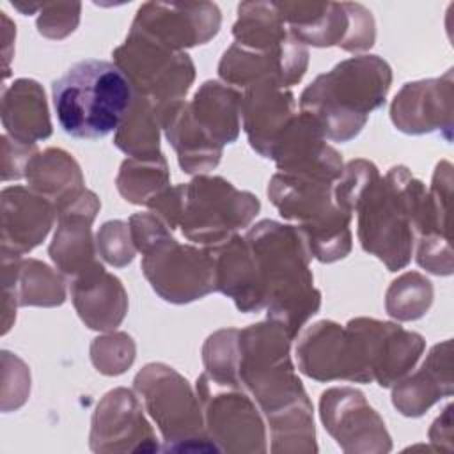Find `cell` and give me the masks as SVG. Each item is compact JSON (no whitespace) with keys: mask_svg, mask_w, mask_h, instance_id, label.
Wrapping results in <instances>:
<instances>
[{"mask_svg":"<svg viewBox=\"0 0 454 454\" xmlns=\"http://www.w3.org/2000/svg\"><path fill=\"white\" fill-rule=\"evenodd\" d=\"M168 172L163 156L129 158L122 163L117 177V188L126 200L135 204H151L167 190Z\"/></svg>","mask_w":454,"mask_h":454,"instance_id":"25","label":"cell"},{"mask_svg":"<svg viewBox=\"0 0 454 454\" xmlns=\"http://www.w3.org/2000/svg\"><path fill=\"white\" fill-rule=\"evenodd\" d=\"M135 388L144 397L149 413L163 431L165 440H197L202 438L200 410L195 395L174 369L151 364L135 378ZM206 440V438H202Z\"/></svg>","mask_w":454,"mask_h":454,"instance_id":"11","label":"cell"},{"mask_svg":"<svg viewBox=\"0 0 454 454\" xmlns=\"http://www.w3.org/2000/svg\"><path fill=\"white\" fill-rule=\"evenodd\" d=\"M142 270L153 289L167 301L186 303L215 289V261L211 250L179 245L161 234L142 250Z\"/></svg>","mask_w":454,"mask_h":454,"instance_id":"9","label":"cell"},{"mask_svg":"<svg viewBox=\"0 0 454 454\" xmlns=\"http://www.w3.org/2000/svg\"><path fill=\"white\" fill-rule=\"evenodd\" d=\"M160 112L147 98L135 94L133 105L115 135V145L133 158H158Z\"/></svg>","mask_w":454,"mask_h":454,"instance_id":"24","label":"cell"},{"mask_svg":"<svg viewBox=\"0 0 454 454\" xmlns=\"http://www.w3.org/2000/svg\"><path fill=\"white\" fill-rule=\"evenodd\" d=\"M129 229L124 222H106L98 232V250L103 259L114 266H124L133 261L135 248L129 239Z\"/></svg>","mask_w":454,"mask_h":454,"instance_id":"28","label":"cell"},{"mask_svg":"<svg viewBox=\"0 0 454 454\" xmlns=\"http://www.w3.org/2000/svg\"><path fill=\"white\" fill-rule=\"evenodd\" d=\"M71 294L80 317L92 330H112L124 317V289L101 264L76 277L71 286Z\"/></svg>","mask_w":454,"mask_h":454,"instance_id":"19","label":"cell"},{"mask_svg":"<svg viewBox=\"0 0 454 454\" xmlns=\"http://www.w3.org/2000/svg\"><path fill=\"white\" fill-rule=\"evenodd\" d=\"M177 188L176 225L197 243L220 245L243 229L259 211V200L248 192L236 190L222 177H195Z\"/></svg>","mask_w":454,"mask_h":454,"instance_id":"6","label":"cell"},{"mask_svg":"<svg viewBox=\"0 0 454 454\" xmlns=\"http://www.w3.org/2000/svg\"><path fill=\"white\" fill-rule=\"evenodd\" d=\"M390 67L378 55H360L317 76L301 94V112L316 119L325 137L346 142L360 133L367 115L385 103Z\"/></svg>","mask_w":454,"mask_h":454,"instance_id":"3","label":"cell"},{"mask_svg":"<svg viewBox=\"0 0 454 454\" xmlns=\"http://www.w3.org/2000/svg\"><path fill=\"white\" fill-rule=\"evenodd\" d=\"M14 298L20 305H60L66 300L59 275L37 261L16 262Z\"/></svg>","mask_w":454,"mask_h":454,"instance_id":"26","label":"cell"},{"mask_svg":"<svg viewBox=\"0 0 454 454\" xmlns=\"http://www.w3.org/2000/svg\"><path fill=\"white\" fill-rule=\"evenodd\" d=\"M349 323L360 333L372 380H378L381 387H390L404 376L424 349V339L419 333L406 332L397 325L376 319Z\"/></svg>","mask_w":454,"mask_h":454,"instance_id":"14","label":"cell"},{"mask_svg":"<svg viewBox=\"0 0 454 454\" xmlns=\"http://www.w3.org/2000/svg\"><path fill=\"white\" fill-rule=\"evenodd\" d=\"M429 207V195L408 168L394 167L385 179L374 176L360 193L358 238L364 250L378 255L390 271L408 264L413 231L420 227Z\"/></svg>","mask_w":454,"mask_h":454,"instance_id":"2","label":"cell"},{"mask_svg":"<svg viewBox=\"0 0 454 454\" xmlns=\"http://www.w3.org/2000/svg\"><path fill=\"white\" fill-rule=\"evenodd\" d=\"M255 255L268 317L294 337L319 309V293L307 266L301 232L271 220L257 223L245 238Z\"/></svg>","mask_w":454,"mask_h":454,"instance_id":"1","label":"cell"},{"mask_svg":"<svg viewBox=\"0 0 454 454\" xmlns=\"http://www.w3.org/2000/svg\"><path fill=\"white\" fill-rule=\"evenodd\" d=\"M301 371L319 381H372L360 333L348 323L342 330L332 321L312 325L296 349Z\"/></svg>","mask_w":454,"mask_h":454,"instance_id":"10","label":"cell"},{"mask_svg":"<svg viewBox=\"0 0 454 454\" xmlns=\"http://www.w3.org/2000/svg\"><path fill=\"white\" fill-rule=\"evenodd\" d=\"M4 126L14 140L34 145L51 133L44 90L34 80H18L4 90Z\"/></svg>","mask_w":454,"mask_h":454,"instance_id":"22","label":"cell"},{"mask_svg":"<svg viewBox=\"0 0 454 454\" xmlns=\"http://www.w3.org/2000/svg\"><path fill=\"white\" fill-rule=\"evenodd\" d=\"M98 209L99 200L85 190L74 202L59 211V227L50 245V255L62 273L80 277L99 266L90 238V223Z\"/></svg>","mask_w":454,"mask_h":454,"instance_id":"16","label":"cell"},{"mask_svg":"<svg viewBox=\"0 0 454 454\" xmlns=\"http://www.w3.org/2000/svg\"><path fill=\"white\" fill-rule=\"evenodd\" d=\"M220 28L215 4L147 2L137 11L129 32L140 34L172 51L209 41Z\"/></svg>","mask_w":454,"mask_h":454,"instance_id":"12","label":"cell"},{"mask_svg":"<svg viewBox=\"0 0 454 454\" xmlns=\"http://www.w3.org/2000/svg\"><path fill=\"white\" fill-rule=\"evenodd\" d=\"M390 117L397 129L411 135L452 129V69L442 78L406 83L395 94Z\"/></svg>","mask_w":454,"mask_h":454,"instance_id":"13","label":"cell"},{"mask_svg":"<svg viewBox=\"0 0 454 454\" xmlns=\"http://www.w3.org/2000/svg\"><path fill=\"white\" fill-rule=\"evenodd\" d=\"M433 300V287L419 273H406L392 282L387 294V310L390 316L408 321L424 316Z\"/></svg>","mask_w":454,"mask_h":454,"instance_id":"27","label":"cell"},{"mask_svg":"<svg viewBox=\"0 0 454 454\" xmlns=\"http://www.w3.org/2000/svg\"><path fill=\"white\" fill-rule=\"evenodd\" d=\"M452 394L450 340L436 344L420 371L394 390V404L404 415H420L443 395Z\"/></svg>","mask_w":454,"mask_h":454,"instance_id":"20","label":"cell"},{"mask_svg":"<svg viewBox=\"0 0 454 454\" xmlns=\"http://www.w3.org/2000/svg\"><path fill=\"white\" fill-rule=\"evenodd\" d=\"M268 195L280 216L300 223L298 231L316 259L333 262L348 255L351 215L335 204L330 183L282 172L273 176Z\"/></svg>","mask_w":454,"mask_h":454,"instance_id":"5","label":"cell"},{"mask_svg":"<svg viewBox=\"0 0 454 454\" xmlns=\"http://www.w3.org/2000/svg\"><path fill=\"white\" fill-rule=\"evenodd\" d=\"M80 4H41L37 28L46 37H66L78 25Z\"/></svg>","mask_w":454,"mask_h":454,"instance_id":"29","label":"cell"},{"mask_svg":"<svg viewBox=\"0 0 454 454\" xmlns=\"http://www.w3.org/2000/svg\"><path fill=\"white\" fill-rule=\"evenodd\" d=\"M241 114L250 145L264 158H273L278 140L296 117L293 94L273 80H262L247 89L241 98Z\"/></svg>","mask_w":454,"mask_h":454,"instance_id":"15","label":"cell"},{"mask_svg":"<svg viewBox=\"0 0 454 454\" xmlns=\"http://www.w3.org/2000/svg\"><path fill=\"white\" fill-rule=\"evenodd\" d=\"M27 179L44 199H51L57 211L74 202L85 190L76 161L60 149H48L27 163Z\"/></svg>","mask_w":454,"mask_h":454,"instance_id":"23","label":"cell"},{"mask_svg":"<svg viewBox=\"0 0 454 454\" xmlns=\"http://www.w3.org/2000/svg\"><path fill=\"white\" fill-rule=\"evenodd\" d=\"M4 202V243L2 252L12 255L32 250L48 234L53 222V206L43 195L27 192L21 186L5 188Z\"/></svg>","mask_w":454,"mask_h":454,"instance_id":"18","label":"cell"},{"mask_svg":"<svg viewBox=\"0 0 454 454\" xmlns=\"http://www.w3.org/2000/svg\"><path fill=\"white\" fill-rule=\"evenodd\" d=\"M114 64L158 112L181 101L193 82V64L186 53L172 51L135 32L114 51Z\"/></svg>","mask_w":454,"mask_h":454,"instance_id":"8","label":"cell"},{"mask_svg":"<svg viewBox=\"0 0 454 454\" xmlns=\"http://www.w3.org/2000/svg\"><path fill=\"white\" fill-rule=\"evenodd\" d=\"M275 7L300 44H335L346 51H360L374 43V20L360 4L277 2Z\"/></svg>","mask_w":454,"mask_h":454,"instance_id":"7","label":"cell"},{"mask_svg":"<svg viewBox=\"0 0 454 454\" xmlns=\"http://www.w3.org/2000/svg\"><path fill=\"white\" fill-rule=\"evenodd\" d=\"M51 96L57 121L67 135L101 138L119 129L135 89L114 62L87 59L51 83Z\"/></svg>","mask_w":454,"mask_h":454,"instance_id":"4","label":"cell"},{"mask_svg":"<svg viewBox=\"0 0 454 454\" xmlns=\"http://www.w3.org/2000/svg\"><path fill=\"white\" fill-rule=\"evenodd\" d=\"M215 289L234 300L241 312H252L264 307V294L255 255L245 238L231 239L213 247Z\"/></svg>","mask_w":454,"mask_h":454,"instance_id":"17","label":"cell"},{"mask_svg":"<svg viewBox=\"0 0 454 454\" xmlns=\"http://www.w3.org/2000/svg\"><path fill=\"white\" fill-rule=\"evenodd\" d=\"M190 115L199 129L216 145L238 138L241 96L218 82H206L188 105Z\"/></svg>","mask_w":454,"mask_h":454,"instance_id":"21","label":"cell"}]
</instances>
